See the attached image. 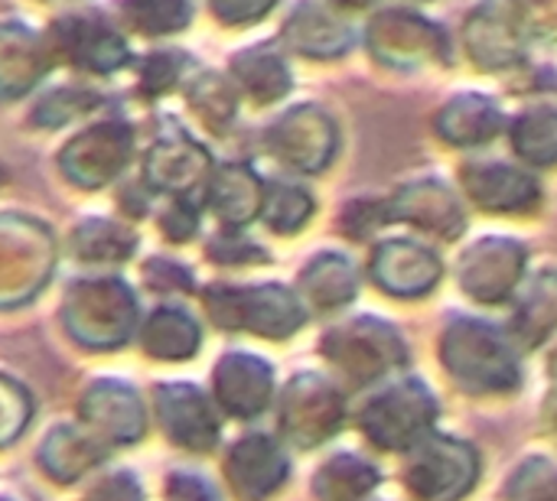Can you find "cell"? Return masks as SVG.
Returning <instances> with one entry per match:
<instances>
[{
	"mask_svg": "<svg viewBox=\"0 0 557 501\" xmlns=\"http://www.w3.org/2000/svg\"><path fill=\"white\" fill-rule=\"evenodd\" d=\"M95 104H98L95 91H85V88H55V91H49L33 108V121L39 127H62V124L88 114Z\"/></svg>",
	"mask_w": 557,
	"mask_h": 501,
	"instance_id": "cell-38",
	"label": "cell"
},
{
	"mask_svg": "<svg viewBox=\"0 0 557 501\" xmlns=\"http://www.w3.org/2000/svg\"><path fill=\"white\" fill-rule=\"evenodd\" d=\"M134 153V130L124 121H98L72 137L59 153V170L82 189H101L111 183Z\"/></svg>",
	"mask_w": 557,
	"mask_h": 501,
	"instance_id": "cell-7",
	"label": "cell"
},
{
	"mask_svg": "<svg viewBox=\"0 0 557 501\" xmlns=\"http://www.w3.org/2000/svg\"><path fill=\"white\" fill-rule=\"evenodd\" d=\"M209 3L225 26H248L264 13H271L277 0H209Z\"/></svg>",
	"mask_w": 557,
	"mask_h": 501,
	"instance_id": "cell-44",
	"label": "cell"
},
{
	"mask_svg": "<svg viewBox=\"0 0 557 501\" xmlns=\"http://www.w3.org/2000/svg\"><path fill=\"white\" fill-rule=\"evenodd\" d=\"M49 49L55 59L98 75H111L131 62L124 36L101 13H69L55 20L49 29Z\"/></svg>",
	"mask_w": 557,
	"mask_h": 501,
	"instance_id": "cell-11",
	"label": "cell"
},
{
	"mask_svg": "<svg viewBox=\"0 0 557 501\" xmlns=\"http://www.w3.org/2000/svg\"><path fill=\"white\" fill-rule=\"evenodd\" d=\"M503 111L480 91H463L437 111V134L454 147H480L499 137Z\"/></svg>",
	"mask_w": 557,
	"mask_h": 501,
	"instance_id": "cell-24",
	"label": "cell"
},
{
	"mask_svg": "<svg viewBox=\"0 0 557 501\" xmlns=\"http://www.w3.org/2000/svg\"><path fill=\"white\" fill-rule=\"evenodd\" d=\"M180 78V68H176V59L166 55V52H157V55H147L144 68H140V91L147 98H157L163 95L166 88H173Z\"/></svg>",
	"mask_w": 557,
	"mask_h": 501,
	"instance_id": "cell-42",
	"label": "cell"
},
{
	"mask_svg": "<svg viewBox=\"0 0 557 501\" xmlns=\"http://www.w3.org/2000/svg\"><path fill=\"white\" fill-rule=\"evenodd\" d=\"M199 228V215L189 202V196H173L163 212H160V231L170 238V241H189Z\"/></svg>",
	"mask_w": 557,
	"mask_h": 501,
	"instance_id": "cell-40",
	"label": "cell"
},
{
	"mask_svg": "<svg viewBox=\"0 0 557 501\" xmlns=\"http://www.w3.org/2000/svg\"><path fill=\"white\" fill-rule=\"evenodd\" d=\"M525 274V248L512 238H483L460 258V287L476 303H506Z\"/></svg>",
	"mask_w": 557,
	"mask_h": 501,
	"instance_id": "cell-12",
	"label": "cell"
},
{
	"mask_svg": "<svg viewBox=\"0 0 557 501\" xmlns=\"http://www.w3.org/2000/svg\"><path fill=\"white\" fill-rule=\"evenodd\" d=\"M199 326L180 306H160L147 316L140 329V346L150 359L160 362H186L199 352Z\"/></svg>",
	"mask_w": 557,
	"mask_h": 501,
	"instance_id": "cell-30",
	"label": "cell"
},
{
	"mask_svg": "<svg viewBox=\"0 0 557 501\" xmlns=\"http://www.w3.org/2000/svg\"><path fill=\"white\" fill-rule=\"evenodd\" d=\"M372 55L392 68H421L447 59V33L411 10H382L366 33Z\"/></svg>",
	"mask_w": 557,
	"mask_h": 501,
	"instance_id": "cell-9",
	"label": "cell"
},
{
	"mask_svg": "<svg viewBox=\"0 0 557 501\" xmlns=\"http://www.w3.org/2000/svg\"><path fill=\"white\" fill-rule=\"evenodd\" d=\"M124 20L144 36H173L189 26V0H121Z\"/></svg>",
	"mask_w": 557,
	"mask_h": 501,
	"instance_id": "cell-35",
	"label": "cell"
},
{
	"mask_svg": "<svg viewBox=\"0 0 557 501\" xmlns=\"http://www.w3.org/2000/svg\"><path fill=\"white\" fill-rule=\"evenodd\" d=\"M290 476V463L277 440L264 434L242 437L225 456V479L242 501H264Z\"/></svg>",
	"mask_w": 557,
	"mask_h": 501,
	"instance_id": "cell-18",
	"label": "cell"
},
{
	"mask_svg": "<svg viewBox=\"0 0 557 501\" xmlns=\"http://www.w3.org/2000/svg\"><path fill=\"white\" fill-rule=\"evenodd\" d=\"M388 222H408L434 238L454 241L463 231L467 215L450 186L441 179H414L388 199Z\"/></svg>",
	"mask_w": 557,
	"mask_h": 501,
	"instance_id": "cell-17",
	"label": "cell"
},
{
	"mask_svg": "<svg viewBox=\"0 0 557 501\" xmlns=\"http://www.w3.org/2000/svg\"><path fill=\"white\" fill-rule=\"evenodd\" d=\"M506 501H557V466L552 460L522 463L506 483Z\"/></svg>",
	"mask_w": 557,
	"mask_h": 501,
	"instance_id": "cell-37",
	"label": "cell"
},
{
	"mask_svg": "<svg viewBox=\"0 0 557 501\" xmlns=\"http://www.w3.org/2000/svg\"><path fill=\"white\" fill-rule=\"evenodd\" d=\"M441 362L450 378L473 394H506L522 381L512 336L483 320H454L441 339Z\"/></svg>",
	"mask_w": 557,
	"mask_h": 501,
	"instance_id": "cell-1",
	"label": "cell"
},
{
	"mask_svg": "<svg viewBox=\"0 0 557 501\" xmlns=\"http://www.w3.org/2000/svg\"><path fill=\"white\" fill-rule=\"evenodd\" d=\"M557 329V271H542L535 274L512 313V342L519 349H535L542 346Z\"/></svg>",
	"mask_w": 557,
	"mask_h": 501,
	"instance_id": "cell-29",
	"label": "cell"
},
{
	"mask_svg": "<svg viewBox=\"0 0 557 501\" xmlns=\"http://www.w3.org/2000/svg\"><path fill=\"white\" fill-rule=\"evenodd\" d=\"M206 199L209 209L215 212L219 222L242 228L251 218L261 215V202H264V183L245 166V163H225L222 170H215L206 183Z\"/></svg>",
	"mask_w": 557,
	"mask_h": 501,
	"instance_id": "cell-25",
	"label": "cell"
},
{
	"mask_svg": "<svg viewBox=\"0 0 557 501\" xmlns=\"http://www.w3.org/2000/svg\"><path fill=\"white\" fill-rule=\"evenodd\" d=\"M189 108L212 127V130H225L235 114H238V91L212 72H202L193 85H189Z\"/></svg>",
	"mask_w": 557,
	"mask_h": 501,
	"instance_id": "cell-36",
	"label": "cell"
},
{
	"mask_svg": "<svg viewBox=\"0 0 557 501\" xmlns=\"http://www.w3.org/2000/svg\"><path fill=\"white\" fill-rule=\"evenodd\" d=\"M467 52L483 72H503L519 65L525 55L522 20L499 3L476 7L467 20Z\"/></svg>",
	"mask_w": 557,
	"mask_h": 501,
	"instance_id": "cell-20",
	"label": "cell"
},
{
	"mask_svg": "<svg viewBox=\"0 0 557 501\" xmlns=\"http://www.w3.org/2000/svg\"><path fill=\"white\" fill-rule=\"evenodd\" d=\"M49 42H39V36L13 20L0 29V91L7 101L20 98L26 88H33L42 72L49 68Z\"/></svg>",
	"mask_w": 557,
	"mask_h": 501,
	"instance_id": "cell-23",
	"label": "cell"
},
{
	"mask_svg": "<svg viewBox=\"0 0 557 501\" xmlns=\"http://www.w3.org/2000/svg\"><path fill=\"white\" fill-rule=\"evenodd\" d=\"M323 355L349 381L369 385L401 368L408 359V349L401 336L395 333V326L375 316H359L326 333Z\"/></svg>",
	"mask_w": 557,
	"mask_h": 501,
	"instance_id": "cell-5",
	"label": "cell"
},
{
	"mask_svg": "<svg viewBox=\"0 0 557 501\" xmlns=\"http://www.w3.org/2000/svg\"><path fill=\"white\" fill-rule=\"evenodd\" d=\"M69 336L88 349H117L137 323L134 290L117 277H88L69 287L62 303Z\"/></svg>",
	"mask_w": 557,
	"mask_h": 501,
	"instance_id": "cell-3",
	"label": "cell"
},
{
	"mask_svg": "<svg viewBox=\"0 0 557 501\" xmlns=\"http://www.w3.org/2000/svg\"><path fill=\"white\" fill-rule=\"evenodd\" d=\"M209 258L219 261V264H255V261H268L264 248L251 245V241H242V238H232V235H222L209 245Z\"/></svg>",
	"mask_w": 557,
	"mask_h": 501,
	"instance_id": "cell-45",
	"label": "cell"
},
{
	"mask_svg": "<svg viewBox=\"0 0 557 501\" xmlns=\"http://www.w3.org/2000/svg\"><path fill=\"white\" fill-rule=\"evenodd\" d=\"M512 147L532 166H555L557 163V108L539 104L516 117L512 124Z\"/></svg>",
	"mask_w": 557,
	"mask_h": 501,
	"instance_id": "cell-33",
	"label": "cell"
},
{
	"mask_svg": "<svg viewBox=\"0 0 557 501\" xmlns=\"http://www.w3.org/2000/svg\"><path fill=\"white\" fill-rule=\"evenodd\" d=\"M137 248V235L127 225L104 222V218H88L72 231V251L75 258L88 264H117L127 261Z\"/></svg>",
	"mask_w": 557,
	"mask_h": 501,
	"instance_id": "cell-32",
	"label": "cell"
},
{
	"mask_svg": "<svg viewBox=\"0 0 557 501\" xmlns=\"http://www.w3.org/2000/svg\"><path fill=\"white\" fill-rule=\"evenodd\" d=\"M144 277L153 290H173V293H189L193 290V274L176 264V261H166V258H153L147 261L144 267Z\"/></svg>",
	"mask_w": 557,
	"mask_h": 501,
	"instance_id": "cell-43",
	"label": "cell"
},
{
	"mask_svg": "<svg viewBox=\"0 0 557 501\" xmlns=\"http://www.w3.org/2000/svg\"><path fill=\"white\" fill-rule=\"evenodd\" d=\"M336 7H346V10H362V7H369L372 0H333Z\"/></svg>",
	"mask_w": 557,
	"mask_h": 501,
	"instance_id": "cell-49",
	"label": "cell"
},
{
	"mask_svg": "<svg viewBox=\"0 0 557 501\" xmlns=\"http://www.w3.org/2000/svg\"><path fill=\"white\" fill-rule=\"evenodd\" d=\"M437 421V401L428 391L424 381L405 378L379 391L375 398L366 401L359 414L362 434L379 447V450H414L421 447Z\"/></svg>",
	"mask_w": 557,
	"mask_h": 501,
	"instance_id": "cell-4",
	"label": "cell"
},
{
	"mask_svg": "<svg viewBox=\"0 0 557 501\" xmlns=\"http://www.w3.org/2000/svg\"><path fill=\"white\" fill-rule=\"evenodd\" d=\"M356 290H359V271L339 251H323L300 271V293L320 313L343 310L346 303H352Z\"/></svg>",
	"mask_w": 557,
	"mask_h": 501,
	"instance_id": "cell-26",
	"label": "cell"
},
{
	"mask_svg": "<svg viewBox=\"0 0 557 501\" xmlns=\"http://www.w3.org/2000/svg\"><path fill=\"white\" fill-rule=\"evenodd\" d=\"M369 274L392 297H424L441 284L444 264L431 248L408 238H392L375 248Z\"/></svg>",
	"mask_w": 557,
	"mask_h": 501,
	"instance_id": "cell-16",
	"label": "cell"
},
{
	"mask_svg": "<svg viewBox=\"0 0 557 501\" xmlns=\"http://www.w3.org/2000/svg\"><path fill=\"white\" fill-rule=\"evenodd\" d=\"M157 421L170 443L189 453H209L219 443V417L202 388L189 381H170L153 391Z\"/></svg>",
	"mask_w": 557,
	"mask_h": 501,
	"instance_id": "cell-15",
	"label": "cell"
},
{
	"mask_svg": "<svg viewBox=\"0 0 557 501\" xmlns=\"http://www.w3.org/2000/svg\"><path fill=\"white\" fill-rule=\"evenodd\" d=\"M473 205L486 212H529L539 205V183L532 173L509 163H470L460 173Z\"/></svg>",
	"mask_w": 557,
	"mask_h": 501,
	"instance_id": "cell-21",
	"label": "cell"
},
{
	"mask_svg": "<svg viewBox=\"0 0 557 501\" xmlns=\"http://www.w3.org/2000/svg\"><path fill=\"white\" fill-rule=\"evenodd\" d=\"M343 394L320 375H297L281 398V430L290 443L310 450L343 427Z\"/></svg>",
	"mask_w": 557,
	"mask_h": 501,
	"instance_id": "cell-10",
	"label": "cell"
},
{
	"mask_svg": "<svg viewBox=\"0 0 557 501\" xmlns=\"http://www.w3.org/2000/svg\"><path fill=\"white\" fill-rule=\"evenodd\" d=\"M85 501H140L137 476H131V473H111L101 483H95V489L85 496Z\"/></svg>",
	"mask_w": 557,
	"mask_h": 501,
	"instance_id": "cell-48",
	"label": "cell"
},
{
	"mask_svg": "<svg viewBox=\"0 0 557 501\" xmlns=\"http://www.w3.org/2000/svg\"><path fill=\"white\" fill-rule=\"evenodd\" d=\"M166 501H222L219 492L196 473H173L166 479Z\"/></svg>",
	"mask_w": 557,
	"mask_h": 501,
	"instance_id": "cell-47",
	"label": "cell"
},
{
	"mask_svg": "<svg viewBox=\"0 0 557 501\" xmlns=\"http://www.w3.org/2000/svg\"><path fill=\"white\" fill-rule=\"evenodd\" d=\"M343 222H346V231L352 235V238H369L372 231H379L385 222H388V202H379V199H356L349 209H346V215H343Z\"/></svg>",
	"mask_w": 557,
	"mask_h": 501,
	"instance_id": "cell-41",
	"label": "cell"
},
{
	"mask_svg": "<svg viewBox=\"0 0 557 501\" xmlns=\"http://www.w3.org/2000/svg\"><path fill=\"white\" fill-rule=\"evenodd\" d=\"M264 140L274 160L297 173H320L339 147L333 117L317 104H297L287 114H281L268 127Z\"/></svg>",
	"mask_w": 557,
	"mask_h": 501,
	"instance_id": "cell-8",
	"label": "cell"
},
{
	"mask_svg": "<svg viewBox=\"0 0 557 501\" xmlns=\"http://www.w3.org/2000/svg\"><path fill=\"white\" fill-rule=\"evenodd\" d=\"M519 20L535 36L557 39V0H519Z\"/></svg>",
	"mask_w": 557,
	"mask_h": 501,
	"instance_id": "cell-46",
	"label": "cell"
},
{
	"mask_svg": "<svg viewBox=\"0 0 557 501\" xmlns=\"http://www.w3.org/2000/svg\"><path fill=\"white\" fill-rule=\"evenodd\" d=\"M206 316L222 333H255L264 339H287L307 323V310L294 290L281 284L258 287H212L202 297Z\"/></svg>",
	"mask_w": 557,
	"mask_h": 501,
	"instance_id": "cell-2",
	"label": "cell"
},
{
	"mask_svg": "<svg viewBox=\"0 0 557 501\" xmlns=\"http://www.w3.org/2000/svg\"><path fill=\"white\" fill-rule=\"evenodd\" d=\"M78 421L104 447L137 443L147 430V414L137 391L117 378L95 381L78 401Z\"/></svg>",
	"mask_w": 557,
	"mask_h": 501,
	"instance_id": "cell-13",
	"label": "cell"
},
{
	"mask_svg": "<svg viewBox=\"0 0 557 501\" xmlns=\"http://www.w3.org/2000/svg\"><path fill=\"white\" fill-rule=\"evenodd\" d=\"M238 91H245L255 104H274L290 91V68L274 46H248L228 62Z\"/></svg>",
	"mask_w": 557,
	"mask_h": 501,
	"instance_id": "cell-27",
	"label": "cell"
},
{
	"mask_svg": "<svg viewBox=\"0 0 557 501\" xmlns=\"http://www.w3.org/2000/svg\"><path fill=\"white\" fill-rule=\"evenodd\" d=\"M317 212V202L307 189L287 183V179H274L264 183V202H261V218L271 231L277 235H294L300 231L310 215Z\"/></svg>",
	"mask_w": 557,
	"mask_h": 501,
	"instance_id": "cell-34",
	"label": "cell"
},
{
	"mask_svg": "<svg viewBox=\"0 0 557 501\" xmlns=\"http://www.w3.org/2000/svg\"><path fill=\"white\" fill-rule=\"evenodd\" d=\"M375 486L379 473L372 463L359 460L356 453H336L320 466L313 479V496L317 501H362Z\"/></svg>",
	"mask_w": 557,
	"mask_h": 501,
	"instance_id": "cell-31",
	"label": "cell"
},
{
	"mask_svg": "<svg viewBox=\"0 0 557 501\" xmlns=\"http://www.w3.org/2000/svg\"><path fill=\"white\" fill-rule=\"evenodd\" d=\"M212 156L180 127H163L144 156V179L150 189L166 196H189L196 186L209 183Z\"/></svg>",
	"mask_w": 557,
	"mask_h": 501,
	"instance_id": "cell-14",
	"label": "cell"
},
{
	"mask_svg": "<svg viewBox=\"0 0 557 501\" xmlns=\"http://www.w3.org/2000/svg\"><path fill=\"white\" fill-rule=\"evenodd\" d=\"M284 42L307 59H336L352 46L349 23L320 0H300L284 23Z\"/></svg>",
	"mask_w": 557,
	"mask_h": 501,
	"instance_id": "cell-22",
	"label": "cell"
},
{
	"mask_svg": "<svg viewBox=\"0 0 557 501\" xmlns=\"http://www.w3.org/2000/svg\"><path fill=\"white\" fill-rule=\"evenodd\" d=\"M215 401L232 417H258L268 411L274 394V372L264 359L251 352H225L212 375Z\"/></svg>",
	"mask_w": 557,
	"mask_h": 501,
	"instance_id": "cell-19",
	"label": "cell"
},
{
	"mask_svg": "<svg viewBox=\"0 0 557 501\" xmlns=\"http://www.w3.org/2000/svg\"><path fill=\"white\" fill-rule=\"evenodd\" d=\"M104 460V443L78 427H55L39 443V466L55 483H75Z\"/></svg>",
	"mask_w": 557,
	"mask_h": 501,
	"instance_id": "cell-28",
	"label": "cell"
},
{
	"mask_svg": "<svg viewBox=\"0 0 557 501\" xmlns=\"http://www.w3.org/2000/svg\"><path fill=\"white\" fill-rule=\"evenodd\" d=\"M480 479V456L457 437H428L414 447L405 483L418 501H460Z\"/></svg>",
	"mask_w": 557,
	"mask_h": 501,
	"instance_id": "cell-6",
	"label": "cell"
},
{
	"mask_svg": "<svg viewBox=\"0 0 557 501\" xmlns=\"http://www.w3.org/2000/svg\"><path fill=\"white\" fill-rule=\"evenodd\" d=\"M0 394H3V434H0V440H3V447H10L33 417V398L13 378L0 381Z\"/></svg>",
	"mask_w": 557,
	"mask_h": 501,
	"instance_id": "cell-39",
	"label": "cell"
}]
</instances>
